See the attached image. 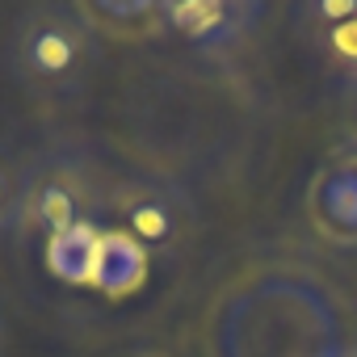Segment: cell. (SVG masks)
Returning a JSON list of instances; mask_svg holds the SVG:
<instances>
[{
	"label": "cell",
	"instance_id": "obj_1",
	"mask_svg": "<svg viewBox=\"0 0 357 357\" xmlns=\"http://www.w3.org/2000/svg\"><path fill=\"white\" fill-rule=\"evenodd\" d=\"M340 307L303 269L269 265L240 278L215 307L211 357H336Z\"/></svg>",
	"mask_w": 357,
	"mask_h": 357
},
{
	"label": "cell",
	"instance_id": "obj_2",
	"mask_svg": "<svg viewBox=\"0 0 357 357\" xmlns=\"http://www.w3.org/2000/svg\"><path fill=\"white\" fill-rule=\"evenodd\" d=\"M101 34L80 5H34L13 22L9 68L34 97H76L97 68Z\"/></svg>",
	"mask_w": 357,
	"mask_h": 357
},
{
	"label": "cell",
	"instance_id": "obj_3",
	"mask_svg": "<svg viewBox=\"0 0 357 357\" xmlns=\"http://www.w3.org/2000/svg\"><path fill=\"white\" fill-rule=\"evenodd\" d=\"M105 176L93 151L76 143H59L38 151L22 168V227H38L43 236L68 227H105Z\"/></svg>",
	"mask_w": 357,
	"mask_h": 357
},
{
	"label": "cell",
	"instance_id": "obj_4",
	"mask_svg": "<svg viewBox=\"0 0 357 357\" xmlns=\"http://www.w3.org/2000/svg\"><path fill=\"white\" fill-rule=\"evenodd\" d=\"M105 219H114L109 231L130 236L135 244L147 248V257L172 252L185 240V202L164 181H147V176H126V181L109 185Z\"/></svg>",
	"mask_w": 357,
	"mask_h": 357
},
{
	"label": "cell",
	"instance_id": "obj_5",
	"mask_svg": "<svg viewBox=\"0 0 357 357\" xmlns=\"http://www.w3.org/2000/svg\"><path fill=\"white\" fill-rule=\"evenodd\" d=\"M261 17L265 9L252 0H172L164 5V30L206 55L236 51Z\"/></svg>",
	"mask_w": 357,
	"mask_h": 357
},
{
	"label": "cell",
	"instance_id": "obj_6",
	"mask_svg": "<svg viewBox=\"0 0 357 357\" xmlns=\"http://www.w3.org/2000/svg\"><path fill=\"white\" fill-rule=\"evenodd\" d=\"M307 219L311 227L336 244V248H357V151L332 155L307 190Z\"/></svg>",
	"mask_w": 357,
	"mask_h": 357
},
{
	"label": "cell",
	"instance_id": "obj_7",
	"mask_svg": "<svg viewBox=\"0 0 357 357\" xmlns=\"http://www.w3.org/2000/svg\"><path fill=\"white\" fill-rule=\"evenodd\" d=\"M307 30L311 43L340 68H349V80L357 76V0H315L294 13Z\"/></svg>",
	"mask_w": 357,
	"mask_h": 357
},
{
	"label": "cell",
	"instance_id": "obj_8",
	"mask_svg": "<svg viewBox=\"0 0 357 357\" xmlns=\"http://www.w3.org/2000/svg\"><path fill=\"white\" fill-rule=\"evenodd\" d=\"M147 248L135 244L130 236L122 231H101V244H97V265H93V286L105 294V298H126L135 294L143 282H147Z\"/></svg>",
	"mask_w": 357,
	"mask_h": 357
},
{
	"label": "cell",
	"instance_id": "obj_9",
	"mask_svg": "<svg viewBox=\"0 0 357 357\" xmlns=\"http://www.w3.org/2000/svg\"><path fill=\"white\" fill-rule=\"evenodd\" d=\"M105 227H68L47 236V269L68 282V286H93V265H97V244Z\"/></svg>",
	"mask_w": 357,
	"mask_h": 357
},
{
	"label": "cell",
	"instance_id": "obj_10",
	"mask_svg": "<svg viewBox=\"0 0 357 357\" xmlns=\"http://www.w3.org/2000/svg\"><path fill=\"white\" fill-rule=\"evenodd\" d=\"M84 17L93 22L97 34H118V38H151L168 34L164 30V5L155 0H101V5H80Z\"/></svg>",
	"mask_w": 357,
	"mask_h": 357
},
{
	"label": "cell",
	"instance_id": "obj_11",
	"mask_svg": "<svg viewBox=\"0 0 357 357\" xmlns=\"http://www.w3.org/2000/svg\"><path fill=\"white\" fill-rule=\"evenodd\" d=\"M22 231V168L0 155V236Z\"/></svg>",
	"mask_w": 357,
	"mask_h": 357
},
{
	"label": "cell",
	"instance_id": "obj_12",
	"mask_svg": "<svg viewBox=\"0 0 357 357\" xmlns=\"http://www.w3.org/2000/svg\"><path fill=\"white\" fill-rule=\"evenodd\" d=\"M349 93H353V114H357V76L349 80Z\"/></svg>",
	"mask_w": 357,
	"mask_h": 357
},
{
	"label": "cell",
	"instance_id": "obj_13",
	"mask_svg": "<svg viewBox=\"0 0 357 357\" xmlns=\"http://www.w3.org/2000/svg\"><path fill=\"white\" fill-rule=\"evenodd\" d=\"M336 357H357V349H349V344H344V349H340Z\"/></svg>",
	"mask_w": 357,
	"mask_h": 357
}]
</instances>
